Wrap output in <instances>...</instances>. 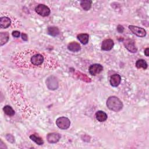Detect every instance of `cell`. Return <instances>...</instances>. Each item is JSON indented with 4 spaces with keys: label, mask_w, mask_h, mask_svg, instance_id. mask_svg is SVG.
Masks as SVG:
<instances>
[{
    "label": "cell",
    "mask_w": 149,
    "mask_h": 149,
    "mask_svg": "<svg viewBox=\"0 0 149 149\" xmlns=\"http://www.w3.org/2000/svg\"><path fill=\"white\" fill-rule=\"evenodd\" d=\"M12 36H13L14 37H16V38H17V37H19L20 36V31H19L15 30V31H13L12 32Z\"/></svg>",
    "instance_id": "obj_22"
},
{
    "label": "cell",
    "mask_w": 149,
    "mask_h": 149,
    "mask_svg": "<svg viewBox=\"0 0 149 149\" xmlns=\"http://www.w3.org/2000/svg\"><path fill=\"white\" fill-rule=\"evenodd\" d=\"M123 44L129 51L131 52H136L137 51V48L136 47L133 40L131 39H127L123 42Z\"/></svg>",
    "instance_id": "obj_9"
},
{
    "label": "cell",
    "mask_w": 149,
    "mask_h": 149,
    "mask_svg": "<svg viewBox=\"0 0 149 149\" xmlns=\"http://www.w3.org/2000/svg\"><path fill=\"white\" fill-rule=\"evenodd\" d=\"M77 39L81 42V44H86L88 42V39H89V36L88 34H79L77 36Z\"/></svg>",
    "instance_id": "obj_16"
},
{
    "label": "cell",
    "mask_w": 149,
    "mask_h": 149,
    "mask_svg": "<svg viewBox=\"0 0 149 149\" xmlns=\"http://www.w3.org/2000/svg\"><path fill=\"white\" fill-rule=\"evenodd\" d=\"M35 10L37 13V14L40 15V16H44V17L48 16L50 14V12H51L49 8L47 6H46L44 4L38 5L36 7Z\"/></svg>",
    "instance_id": "obj_4"
},
{
    "label": "cell",
    "mask_w": 149,
    "mask_h": 149,
    "mask_svg": "<svg viewBox=\"0 0 149 149\" xmlns=\"http://www.w3.org/2000/svg\"><path fill=\"white\" fill-rule=\"evenodd\" d=\"M95 118L98 121L102 122L105 121L107 119L108 116L105 112L102 111H98L95 113Z\"/></svg>",
    "instance_id": "obj_13"
},
{
    "label": "cell",
    "mask_w": 149,
    "mask_h": 149,
    "mask_svg": "<svg viewBox=\"0 0 149 149\" xmlns=\"http://www.w3.org/2000/svg\"><path fill=\"white\" fill-rule=\"evenodd\" d=\"M91 1L83 0L80 2V6L84 10H88L90 9L91 6Z\"/></svg>",
    "instance_id": "obj_18"
},
{
    "label": "cell",
    "mask_w": 149,
    "mask_h": 149,
    "mask_svg": "<svg viewBox=\"0 0 149 149\" xmlns=\"http://www.w3.org/2000/svg\"><path fill=\"white\" fill-rule=\"evenodd\" d=\"M30 139L31 140H33V141H34L38 145H42L44 144V141H43L42 139L40 137H38V136H37L35 134L30 135Z\"/></svg>",
    "instance_id": "obj_20"
},
{
    "label": "cell",
    "mask_w": 149,
    "mask_h": 149,
    "mask_svg": "<svg viewBox=\"0 0 149 149\" xmlns=\"http://www.w3.org/2000/svg\"><path fill=\"white\" fill-rule=\"evenodd\" d=\"M9 36L8 32H1L0 33V44L2 46L6 44L9 40Z\"/></svg>",
    "instance_id": "obj_15"
},
{
    "label": "cell",
    "mask_w": 149,
    "mask_h": 149,
    "mask_svg": "<svg viewBox=\"0 0 149 149\" xmlns=\"http://www.w3.org/2000/svg\"><path fill=\"white\" fill-rule=\"evenodd\" d=\"M129 28L133 34L138 37H143L146 35V31L143 28L133 25H130L129 26Z\"/></svg>",
    "instance_id": "obj_5"
},
{
    "label": "cell",
    "mask_w": 149,
    "mask_h": 149,
    "mask_svg": "<svg viewBox=\"0 0 149 149\" xmlns=\"http://www.w3.org/2000/svg\"><path fill=\"white\" fill-rule=\"evenodd\" d=\"M61 139V135L58 133H50L47 136V140L49 143H56Z\"/></svg>",
    "instance_id": "obj_10"
},
{
    "label": "cell",
    "mask_w": 149,
    "mask_h": 149,
    "mask_svg": "<svg viewBox=\"0 0 149 149\" xmlns=\"http://www.w3.org/2000/svg\"><path fill=\"white\" fill-rule=\"evenodd\" d=\"M48 33L52 36H56L59 34V30L56 26H49L47 29Z\"/></svg>",
    "instance_id": "obj_17"
},
{
    "label": "cell",
    "mask_w": 149,
    "mask_h": 149,
    "mask_svg": "<svg viewBox=\"0 0 149 149\" xmlns=\"http://www.w3.org/2000/svg\"><path fill=\"white\" fill-rule=\"evenodd\" d=\"M68 49L72 52H77L80 50L81 47L79 43L76 42H72L68 44Z\"/></svg>",
    "instance_id": "obj_14"
},
{
    "label": "cell",
    "mask_w": 149,
    "mask_h": 149,
    "mask_svg": "<svg viewBox=\"0 0 149 149\" xmlns=\"http://www.w3.org/2000/svg\"><path fill=\"white\" fill-rule=\"evenodd\" d=\"M9 136V137L8 138V137H6V139L8 140V141H10V142H11L12 143V140H10V139H12L13 141H14V138H13V137L11 135V134H8Z\"/></svg>",
    "instance_id": "obj_24"
},
{
    "label": "cell",
    "mask_w": 149,
    "mask_h": 149,
    "mask_svg": "<svg viewBox=\"0 0 149 149\" xmlns=\"http://www.w3.org/2000/svg\"><path fill=\"white\" fill-rule=\"evenodd\" d=\"M56 125L59 129L65 130L69 127L70 125V121L68 118L62 116L56 119Z\"/></svg>",
    "instance_id": "obj_3"
},
{
    "label": "cell",
    "mask_w": 149,
    "mask_h": 149,
    "mask_svg": "<svg viewBox=\"0 0 149 149\" xmlns=\"http://www.w3.org/2000/svg\"><path fill=\"white\" fill-rule=\"evenodd\" d=\"M114 42L112 39L104 40L101 44V49L103 51H110L113 47Z\"/></svg>",
    "instance_id": "obj_7"
},
{
    "label": "cell",
    "mask_w": 149,
    "mask_h": 149,
    "mask_svg": "<svg viewBox=\"0 0 149 149\" xmlns=\"http://www.w3.org/2000/svg\"><path fill=\"white\" fill-rule=\"evenodd\" d=\"M117 29H118V31L119 33H122L123 31V26H120V25H119V26H118Z\"/></svg>",
    "instance_id": "obj_23"
},
{
    "label": "cell",
    "mask_w": 149,
    "mask_h": 149,
    "mask_svg": "<svg viewBox=\"0 0 149 149\" xmlns=\"http://www.w3.org/2000/svg\"><path fill=\"white\" fill-rule=\"evenodd\" d=\"M103 70V67L101 65L95 63L91 65L89 68V72L93 76H95L96 74L100 73Z\"/></svg>",
    "instance_id": "obj_6"
},
{
    "label": "cell",
    "mask_w": 149,
    "mask_h": 149,
    "mask_svg": "<svg viewBox=\"0 0 149 149\" xmlns=\"http://www.w3.org/2000/svg\"><path fill=\"white\" fill-rule=\"evenodd\" d=\"M121 81V77L118 74H114L111 76L110 79L111 85L113 87H117Z\"/></svg>",
    "instance_id": "obj_11"
},
{
    "label": "cell",
    "mask_w": 149,
    "mask_h": 149,
    "mask_svg": "<svg viewBox=\"0 0 149 149\" xmlns=\"http://www.w3.org/2000/svg\"><path fill=\"white\" fill-rule=\"evenodd\" d=\"M12 62L16 66L24 68H44L49 69L56 68L58 61L47 54L34 49H26L17 53Z\"/></svg>",
    "instance_id": "obj_1"
},
{
    "label": "cell",
    "mask_w": 149,
    "mask_h": 149,
    "mask_svg": "<svg viewBox=\"0 0 149 149\" xmlns=\"http://www.w3.org/2000/svg\"><path fill=\"white\" fill-rule=\"evenodd\" d=\"M144 54L146 55V56H148V55H149V48H147L145 49Z\"/></svg>",
    "instance_id": "obj_26"
},
{
    "label": "cell",
    "mask_w": 149,
    "mask_h": 149,
    "mask_svg": "<svg viewBox=\"0 0 149 149\" xmlns=\"http://www.w3.org/2000/svg\"><path fill=\"white\" fill-rule=\"evenodd\" d=\"M22 39L24 41H27V35L25 34V33H22Z\"/></svg>",
    "instance_id": "obj_25"
},
{
    "label": "cell",
    "mask_w": 149,
    "mask_h": 149,
    "mask_svg": "<svg viewBox=\"0 0 149 149\" xmlns=\"http://www.w3.org/2000/svg\"><path fill=\"white\" fill-rule=\"evenodd\" d=\"M136 66L138 69L143 68L144 69H146L147 68V63L144 59H139L136 62Z\"/></svg>",
    "instance_id": "obj_19"
},
{
    "label": "cell",
    "mask_w": 149,
    "mask_h": 149,
    "mask_svg": "<svg viewBox=\"0 0 149 149\" xmlns=\"http://www.w3.org/2000/svg\"><path fill=\"white\" fill-rule=\"evenodd\" d=\"M107 106L111 111L118 112L122 109V101L115 96H111L107 100Z\"/></svg>",
    "instance_id": "obj_2"
},
{
    "label": "cell",
    "mask_w": 149,
    "mask_h": 149,
    "mask_svg": "<svg viewBox=\"0 0 149 149\" xmlns=\"http://www.w3.org/2000/svg\"><path fill=\"white\" fill-rule=\"evenodd\" d=\"M47 86L50 90H55L57 88L58 84L56 78L54 76L49 77L46 81Z\"/></svg>",
    "instance_id": "obj_8"
},
{
    "label": "cell",
    "mask_w": 149,
    "mask_h": 149,
    "mask_svg": "<svg viewBox=\"0 0 149 149\" xmlns=\"http://www.w3.org/2000/svg\"><path fill=\"white\" fill-rule=\"evenodd\" d=\"M3 110L5 112V114H6L7 115L9 116H12L13 115H14L15 114V111L14 110L12 109V108L9 106V105H5L3 108Z\"/></svg>",
    "instance_id": "obj_21"
},
{
    "label": "cell",
    "mask_w": 149,
    "mask_h": 149,
    "mask_svg": "<svg viewBox=\"0 0 149 149\" xmlns=\"http://www.w3.org/2000/svg\"><path fill=\"white\" fill-rule=\"evenodd\" d=\"M11 24L10 19L6 16H2L0 18V27L2 29H6Z\"/></svg>",
    "instance_id": "obj_12"
}]
</instances>
